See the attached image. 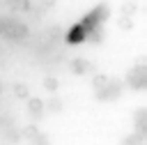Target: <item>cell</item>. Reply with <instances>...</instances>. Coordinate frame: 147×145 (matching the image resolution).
Instances as JSON below:
<instances>
[{
	"instance_id": "13",
	"label": "cell",
	"mask_w": 147,
	"mask_h": 145,
	"mask_svg": "<svg viewBox=\"0 0 147 145\" xmlns=\"http://www.w3.org/2000/svg\"><path fill=\"white\" fill-rule=\"evenodd\" d=\"M44 108H48L51 113H60V110H62V99H57V97H53V99H48V101H44Z\"/></svg>"
},
{
	"instance_id": "16",
	"label": "cell",
	"mask_w": 147,
	"mask_h": 145,
	"mask_svg": "<svg viewBox=\"0 0 147 145\" xmlns=\"http://www.w3.org/2000/svg\"><path fill=\"white\" fill-rule=\"evenodd\" d=\"M136 12H138V5H136V2H124V5H122V16H129V18H131Z\"/></svg>"
},
{
	"instance_id": "15",
	"label": "cell",
	"mask_w": 147,
	"mask_h": 145,
	"mask_svg": "<svg viewBox=\"0 0 147 145\" xmlns=\"http://www.w3.org/2000/svg\"><path fill=\"white\" fill-rule=\"evenodd\" d=\"M37 133H39V127H34V124H30V127H25V129L21 131V136H23V138H28V140H34V138H37Z\"/></svg>"
},
{
	"instance_id": "7",
	"label": "cell",
	"mask_w": 147,
	"mask_h": 145,
	"mask_svg": "<svg viewBox=\"0 0 147 145\" xmlns=\"http://www.w3.org/2000/svg\"><path fill=\"white\" fill-rule=\"evenodd\" d=\"M85 41H92V44H101V41H103V28H101V25H96V28L87 30V35H85Z\"/></svg>"
},
{
	"instance_id": "1",
	"label": "cell",
	"mask_w": 147,
	"mask_h": 145,
	"mask_svg": "<svg viewBox=\"0 0 147 145\" xmlns=\"http://www.w3.org/2000/svg\"><path fill=\"white\" fill-rule=\"evenodd\" d=\"M119 94H122V81H117V78H110L108 81V85L106 87H101V90H96V99L99 101H113V99H119Z\"/></svg>"
},
{
	"instance_id": "2",
	"label": "cell",
	"mask_w": 147,
	"mask_h": 145,
	"mask_svg": "<svg viewBox=\"0 0 147 145\" xmlns=\"http://www.w3.org/2000/svg\"><path fill=\"white\" fill-rule=\"evenodd\" d=\"M28 37V25L18 23V21H9L7 25V32H5V39H11V41H18V39H25Z\"/></svg>"
},
{
	"instance_id": "11",
	"label": "cell",
	"mask_w": 147,
	"mask_h": 145,
	"mask_svg": "<svg viewBox=\"0 0 147 145\" xmlns=\"http://www.w3.org/2000/svg\"><path fill=\"white\" fill-rule=\"evenodd\" d=\"M108 81H110V78H108L106 74H94V78H92V87H94V90H101V87L108 85Z\"/></svg>"
},
{
	"instance_id": "4",
	"label": "cell",
	"mask_w": 147,
	"mask_h": 145,
	"mask_svg": "<svg viewBox=\"0 0 147 145\" xmlns=\"http://www.w3.org/2000/svg\"><path fill=\"white\" fill-rule=\"evenodd\" d=\"M126 85L131 87V90H136V92H142L145 90V85H147V78H145V74H138V71H129L126 74Z\"/></svg>"
},
{
	"instance_id": "18",
	"label": "cell",
	"mask_w": 147,
	"mask_h": 145,
	"mask_svg": "<svg viewBox=\"0 0 147 145\" xmlns=\"http://www.w3.org/2000/svg\"><path fill=\"white\" fill-rule=\"evenodd\" d=\"M9 21H11V18H7V16H0V37H5V32H7V25H9Z\"/></svg>"
},
{
	"instance_id": "9",
	"label": "cell",
	"mask_w": 147,
	"mask_h": 145,
	"mask_svg": "<svg viewBox=\"0 0 147 145\" xmlns=\"http://www.w3.org/2000/svg\"><path fill=\"white\" fill-rule=\"evenodd\" d=\"M11 12H28L30 9V0H7L5 2Z\"/></svg>"
},
{
	"instance_id": "12",
	"label": "cell",
	"mask_w": 147,
	"mask_h": 145,
	"mask_svg": "<svg viewBox=\"0 0 147 145\" xmlns=\"http://www.w3.org/2000/svg\"><path fill=\"white\" fill-rule=\"evenodd\" d=\"M57 87H60V81H57V78H53V76H46V78H44V90H48L51 94H55Z\"/></svg>"
},
{
	"instance_id": "19",
	"label": "cell",
	"mask_w": 147,
	"mask_h": 145,
	"mask_svg": "<svg viewBox=\"0 0 147 145\" xmlns=\"http://www.w3.org/2000/svg\"><path fill=\"white\" fill-rule=\"evenodd\" d=\"M39 5H41V7H53L55 0H39Z\"/></svg>"
},
{
	"instance_id": "3",
	"label": "cell",
	"mask_w": 147,
	"mask_h": 145,
	"mask_svg": "<svg viewBox=\"0 0 147 145\" xmlns=\"http://www.w3.org/2000/svg\"><path fill=\"white\" fill-rule=\"evenodd\" d=\"M69 69H71V74H76V76H85V74H92V71H94V64H92L90 60H85V58H74V60L69 62Z\"/></svg>"
},
{
	"instance_id": "10",
	"label": "cell",
	"mask_w": 147,
	"mask_h": 145,
	"mask_svg": "<svg viewBox=\"0 0 147 145\" xmlns=\"http://www.w3.org/2000/svg\"><path fill=\"white\" fill-rule=\"evenodd\" d=\"M122 145H145V136L142 133H129L122 140Z\"/></svg>"
},
{
	"instance_id": "5",
	"label": "cell",
	"mask_w": 147,
	"mask_h": 145,
	"mask_svg": "<svg viewBox=\"0 0 147 145\" xmlns=\"http://www.w3.org/2000/svg\"><path fill=\"white\" fill-rule=\"evenodd\" d=\"M85 35H87V30L78 23V25H74V28L67 32V41H69V44H80V41H85Z\"/></svg>"
},
{
	"instance_id": "14",
	"label": "cell",
	"mask_w": 147,
	"mask_h": 145,
	"mask_svg": "<svg viewBox=\"0 0 147 145\" xmlns=\"http://www.w3.org/2000/svg\"><path fill=\"white\" fill-rule=\"evenodd\" d=\"M14 97H18V99H28V97H30V90H28V85H23V83H16V85H14Z\"/></svg>"
},
{
	"instance_id": "8",
	"label": "cell",
	"mask_w": 147,
	"mask_h": 145,
	"mask_svg": "<svg viewBox=\"0 0 147 145\" xmlns=\"http://www.w3.org/2000/svg\"><path fill=\"white\" fill-rule=\"evenodd\" d=\"M133 117H136V133H142V136H145V127H147V124H145V108L140 106V108L133 113Z\"/></svg>"
},
{
	"instance_id": "20",
	"label": "cell",
	"mask_w": 147,
	"mask_h": 145,
	"mask_svg": "<svg viewBox=\"0 0 147 145\" xmlns=\"http://www.w3.org/2000/svg\"><path fill=\"white\" fill-rule=\"evenodd\" d=\"M32 145H48V140H44V143H32Z\"/></svg>"
},
{
	"instance_id": "6",
	"label": "cell",
	"mask_w": 147,
	"mask_h": 145,
	"mask_svg": "<svg viewBox=\"0 0 147 145\" xmlns=\"http://www.w3.org/2000/svg\"><path fill=\"white\" fill-rule=\"evenodd\" d=\"M44 101L41 99H37V97H32V99H28V113L32 115V117H41L44 115Z\"/></svg>"
},
{
	"instance_id": "17",
	"label": "cell",
	"mask_w": 147,
	"mask_h": 145,
	"mask_svg": "<svg viewBox=\"0 0 147 145\" xmlns=\"http://www.w3.org/2000/svg\"><path fill=\"white\" fill-rule=\"evenodd\" d=\"M117 25H119L122 30H131V28H133V21H131L129 16H119V21H117Z\"/></svg>"
}]
</instances>
